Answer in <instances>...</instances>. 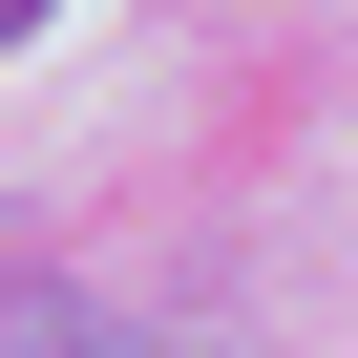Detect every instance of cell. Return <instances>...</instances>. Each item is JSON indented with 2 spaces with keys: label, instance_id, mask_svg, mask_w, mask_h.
Listing matches in <instances>:
<instances>
[{
  "label": "cell",
  "instance_id": "cell-1",
  "mask_svg": "<svg viewBox=\"0 0 358 358\" xmlns=\"http://www.w3.org/2000/svg\"><path fill=\"white\" fill-rule=\"evenodd\" d=\"M22 358H211V337H85V316H22Z\"/></svg>",
  "mask_w": 358,
  "mask_h": 358
},
{
  "label": "cell",
  "instance_id": "cell-2",
  "mask_svg": "<svg viewBox=\"0 0 358 358\" xmlns=\"http://www.w3.org/2000/svg\"><path fill=\"white\" fill-rule=\"evenodd\" d=\"M0 22H64V0H0Z\"/></svg>",
  "mask_w": 358,
  "mask_h": 358
}]
</instances>
